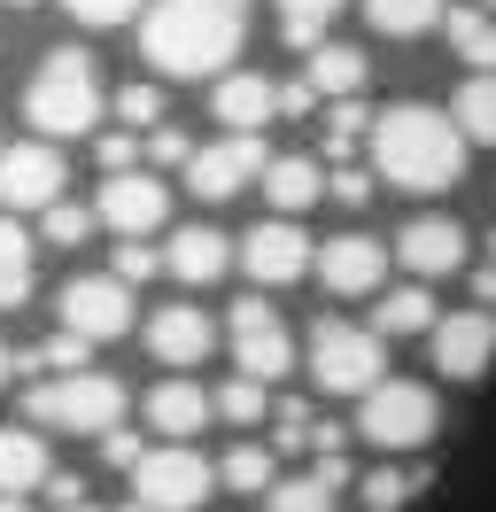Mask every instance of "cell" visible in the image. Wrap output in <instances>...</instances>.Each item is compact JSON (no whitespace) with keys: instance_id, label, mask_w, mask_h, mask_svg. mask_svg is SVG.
Wrapping results in <instances>:
<instances>
[{"instance_id":"obj_1","label":"cell","mask_w":496,"mask_h":512,"mask_svg":"<svg viewBox=\"0 0 496 512\" xmlns=\"http://www.w3.org/2000/svg\"><path fill=\"white\" fill-rule=\"evenodd\" d=\"M248 0H148L140 8V55L163 78H210L241 55Z\"/></svg>"},{"instance_id":"obj_2","label":"cell","mask_w":496,"mask_h":512,"mask_svg":"<svg viewBox=\"0 0 496 512\" xmlns=\"http://www.w3.org/2000/svg\"><path fill=\"white\" fill-rule=\"evenodd\" d=\"M372 179H388L403 194H450L465 171V132L450 125V109L427 101H396L372 117Z\"/></svg>"},{"instance_id":"obj_3","label":"cell","mask_w":496,"mask_h":512,"mask_svg":"<svg viewBox=\"0 0 496 512\" xmlns=\"http://www.w3.org/2000/svg\"><path fill=\"white\" fill-rule=\"evenodd\" d=\"M24 117H31L39 140H78V132H93V117H101V78H93V63L78 47H55L47 63L31 70Z\"/></svg>"},{"instance_id":"obj_4","label":"cell","mask_w":496,"mask_h":512,"mask_svg":"<svg viewBox=\"0 0 496 512\" xmlns=\"http://www.w3.org/2000/svg\"><path fill=\"white\" fill-rule=\"evenodd\" d=\"M24 419H31V427H55V435H101V427H117V419H124V381L93 373V365H78V373H47V381L24 388Z\"/></svg>"},{"instance_id":"obj_5","label":"cell","mask_w":496,"mask_h":512,"mask_svg":"<svg viewBox=\"0 0 496 512\" xmlns=\"http://www.w3.org/2000/svg\"><path fill=\"white\" fill-rule=\"evenodd\" d=\"M434 427H442V404H434L427 381H380L357 396V435H365L372 450H388V458H403V450H427Z\"/></svg>"},{"instance_id":"obj_6","label":"cell","mask_w":496,"mask_h":512,"mask_svg":"<svg viewBox=\"0 0 496 512\" xmlns=\"http://www.w3.org/2000/svg\"><path fill=\"white\" fill-rule=\"evenodd\" d=\"M380 373H388V342L372 326L318 319V334H310V381L326 388V396H365Z\"/></svg>"},{"instance_id":"obj_7","label":"cell","mask_w":496,"mask_h":512,"mask_svg":"<svg viewBox=\"0 0 496 512\" xmlns=\"http://www.w3.org/2000/svg\"><path fill=\"white\" fill-rule=\"evenodd\" d=\"M210 481H217V466L202 458V450L155 443V450H140V466H132V497H140L148 512H202Z\"/></svg>"},{"instance_id":"obj_8","label":"cell","mask_w":496,"mask_h":512,"mask_svg":"<svg viewBox=\"0 0 496 512\" xmlns=\"http://www.w3.org/2000/svg\"><path fill=\"white\" fill-rule=\"evenodd\" d=\"M264 163H272L264 156V132H225V140L186 156V194L194 202H233V194H248L264 179Z\"/></svg>"},{"instance_id":"obj_9","label":"cell","mask_w":496,"mask_h":512,"mask_svg":"<svg viewBox=\"0 0 496 512\" xmlns=\"http://www.w3.org/2000/svg\"><path fill=\"white\" fill-rule=\"evenodd\" d=\"M70 187V163L55 140H16L0 148V210H47Z\"/></svg>"},{"instance_id":"obj_10","label":"cell","mask_w":496,"mask_h":512,"mask_svg":"<svg viewBox=\"0 0 496 512\" xmlns=\"http://www.w3.org/2000/svg\"><path fill=\"white\" fill-rule=\"evenodd\" d=\"M310 256H318V249H310V233L295 218H264L241 249H233V264H241L256 288H295V280L310 272Z\"/></svg>"},{"instance_id":"obj_11","label":"cell","mask_w":496,"mask_h":512,"mask_svg":"<svg viewBox=\"0 0 496 512\" xmlns=\"http://www.w3.org/2000/svg\"><path fill=\"white\" fill-rule=\"evenodd\" d=\"M132 288H124L117 272H86V280H70L62 288V326L70 334H86V342H117V334H132Z\"/></svg>"},{"instance_id":"obj_12","label":"cell","mask_w":496,"mask_h":512,"mask_svg":"<svg viewBox=\"0 0 496 512\" xmlns=\"http://www.w3.org/2000/svg\"><path fill=\"white\" fill-rule=\"evenodd\" d=\"M434 373L442 381H481L496 365V311H481V303H465L458 319H434Z\"/></svg>"},{"instance_id":"obj_13","label":"cell","mask_w":496,"mask_h":512,"mask_svg":"<svg viewBox=\"0 0 496 512\" xmlns=\"http://www.w3.org/2000/svg\"><path fill=\"white\" fill-rule=\"evenodd\" d=\"M163 210H171V194H163L155 171H109L101 202H93V218L109 225V233H124V241H148L155 225H163Z\"/></svg>"},{"instance_id":"obj_14","label":"cell","mask_w":496,"mask_h":512,"mask_svg":"<svg viewBox=\"0 0 496 512\" xmlns=\"http://www.w3.org/2000/svg\"><path fill=\"white\" fill-rule=\"evenodd\" d=\"M225 319H233V357H241L248 381H279V373L295 365V342H287V326L272 319V303H264V295L233 303Z\"/></svg>"},{"instance_id":"obj_15","label":"cell","mask_w":496,"mask_h":512,"mask_svg":"<svg viewBox=\"0 0 496 512\" xmlns=\"http://www.w3.org/2000/svg\"><path fill=\"white\" fill-rule=\"evenodd\" d=\"M465 256H473V241L458 218H403L396 233V264L411 280H450V272H465Z\"/></svg>"},{"instance_id":"obj_16","label":"cell","mask_w":496,"mask_h":512,"mask_svg":"<svg viewBox=\"0 0 496 512\" xmlns=\"http://www.w3.org/2000/svg\"><path fill=\"white\" fill-rule=\"evenodd\" d=\"M388 264H396V256L380 249L372 233H334L326 249L310 256V272H318V280H326L334 295H380V280H388Z\"/></svg>"},{"instance_id":"obj_17","label":"cell","mask_w":496,"mask_h":512,"mask_svg":"<svg viewBox=\"0 0 496 512\" xmlns=\"http://www.w3.org/2000/svg\"><path fill=\"white\" fill-rule=\"evenodd\" d=\"M217 350V319L194 311V303H163L148 319V357L155 365H202Z\"/></svg>"},{"instance_id":"obj_18","label":"cell","mask_w":496,"mask_h":512,"mask_svg":"<svg viewBox=\"0 0 496 512\" xmlns=\"http://www.w3.org/2000/svg\"><path fill=\"white\" fill-rule=\"evenodd\" d=\"M225 264H233V241H225L217 225H186V233H171V249H163V272L186 280V288L225 280Z\"/></svg>"},{"instance_id":"obj_19","label":"cell","mask_w":496,"mask_h":512,"mask_svg":"<svg viewBox=\"0 0 496 512\" xmlns=\"http://www.w3.org/2000/svg\"><path fill=\"white\" fill-rule=\"evenodd\" d=\"M140 412H148V427L163 435V443H194V435L210 427V396H202L194 381H155Z\"/></svg>"},{"instance_id":"obj_20","label":"cell","mask_w":496,"mask_h":512,"mask_svg":"<svg viewBox=\"0 0 496 512\" xmlns=\"http://www.w3.org/2000/svg\"><path fill=\"white\" fill-rule=\"evenodd\" d=\"M256 187H264V202H272V218H303L310 202H326V171H318L310 156H272Z\"/></svg>"},{"instance_id":"obj_21","label":"cell","mask_w":496,"mask_h":512,"mask_svg":"<svg viewBox=\"0 0 496 512\" xmlns=\"http://www.w3.org/2000/svg\"><path fill=\"white\" fill-rule=\"evenodd\" d=\"M55 474V450L39 443V427H0V497H24V489H39V481Z\"/></svg>"},{"instance_id":"obj_22","label":"cell","mask_w":496,"mask_h":512,"mask_svg":"<svg viewBox=\"0 0 496 512\" xmlns=\"http://www.w3.org/2000/svg\"><path fill=\"white\" fill-rule=\"evenodd\" d=\"M210 117L225 132H264L272 125V78H256V70H233L225 86L210 94Z\"/></svg>"},{"instance_id":"obj_23","label":"cell","mask_w":496,"mask_h":512,"mask_svg":"<svg viewBox=\"0 0 496 512\" xmlns=\"http://www.w3.org/2000/svg\"><path fill=\"white\" fill-rule=\"evenodd\" d=\"M365 78H372L365 47H341V39H318V47H310V94H318V101L365 94Z\"/></svg>"},{"instance_id":"obj_24","label":"cell","mask_w":496,"mask_h":512,"mask_svg":"<svg viewBox=\"0 0 496 512\" xmlns=\"http://www.w3.org/2000/svg\"><path fill=\"white\" fill-rule=\"evenodd\" d=\"M434 319H442V311H434L427 280H411V288H388V295H380V311H372V334H380V342H403V334H427Z\"/></svg>"},{"instance_id":"obj_25","label":"cell","mask_w":496,"mask_h":512,"mask_svg":"<svg viewBox=\"0 0 496 512\" xmlns=\"http://www.w3.org/2000/svg\"><path fill=\"white\" fill-rule=\"evenodd\" d=\"M442 24H450V47H458L465 70H496V16L489 8H442Z\"/></svg>"},{"instance_id":"obj_26","label":"cell","mask_w":496,"mask_h":512,"mask_svg":"<svg viewBox=\"0 0 496 512\" xmlns=\"http://www.w3.org/2000/svg\"><path fill=\"white\" fill-rule=\"evenodd\" d=\"M450 125H458L465 140L496 148V70H473V78L458 86V101H450Z\"/></svg>"},{"instance_id":"obj_27","label":"cell","mask_w":496,"mask_h":512,"mask_svg":"<svg viewBox=\"0 0 496 512\" xmlns=\"http://www.w3.org/2000/svg\"><path fill=\"white\" fill-rule=\"evenodd\" d=\"M31 280H39V264H31V241L24 225L0 210V311H16V303H31Z\"/></svg>"},{"instance_id":"obj_28","label":"cell","mask_w":496,"mask_h":512,"mask_svg":"<svg viewBox=\"0 0 496 512\" xmlns=\"http://www.w3.org/2000/svg\"><path fill=\"white\" fill-rule=\"evenodd\" d=\"M365 24L388 39H419L442 24V0H365Z\"/></svg>"},{"instance_id":"obj_29","label":"cell","mask_w":496,"mask_h":512,"mask_svg":"<svg viewBox=\"0 0 496 512\" xmlns=\"http://www.w3.org/2000/svg\"><path fill=\"white\" fill-rule=\"evenodd\" d=\"M334 8H341V0H279V39L310 55V47L326 39V24H334Z\"/></svg>"},{"instance_id":"obj_30","label":"cell","mask_w":496,"mask_h":512,"mask_svg":"<svg viewBox=\"0 0 496 512\" xmlns=\"http://www.w3.org/2000/svg\"><path fill=\"white\" fill-rule=\"evenodd\" d=\"M334 481L326 474H295V481H272L264 489V512H334Z\"/></svg>"},{"instance_id":"obj_31","label":"cell","mask_w":496,"mask_h":512,"mask_svg":"<svg viewBox=\"0 0 496 512\" xmlns=\"http://www.w3.org/2000/svg\"><path fill=\"white\" fill-rule=\"evenodd\" d=\"M419 489H427L419 466H380V474H365V512H403Z\"/></svg>"},{"instance_id":"obj_32","label":"cell","mask_w":496,"mask_h":512,"mask_svg":"<svg viewBox=\"0 0 496 512\" xmlns=\"http://www.w3.org/2000/svg\"><path fill=\"white\" fill-rule=\"evenodd\" d=\"M217 481H225V489H241V497H264V489H272V450H264V443H241V450H225Z\"/></svg>"},{"instance_id":"obj_33","label":"cell","mask_w":496,"mask_h":512,"mask_svg":"<svg viewBox=\"0 0 496 512\" xmlns=\"http://www.w3.org/2000/svg\"><path fill=\"white\" fill-rule=\"evenodd\" d=\"M210 412L225 419V427H256V419L272 412V396H264V381H248V373H241V381H225L210 396Z\"/></svg>"},{"instance_id":"obj_34","label":"cell","mask_w":496,"mask_h":512,"mask_svg":"<svg viewBox=\"0 0 496 512\" xmlns=\"http://www.w3.org/2000/svg\"><path fill=\"white\" fill-rule=\"evenodd\" d=\"M372 117H380V109H365V94L334 101V109H326V156H349V148L372 132Z\"/></svg>"},{"instance_id":"obj_35","label":"cell","mask_w":496,"mask_h":512,"mask_svg":"<svg viewBox=\"0 0 496 512\" xmlns=\"http://www.w3.org/2000/svg\"><path fill=\"white\" fill-rule=\"evenodd\" d=\"M86 350H93L86 334H70V326H62L55 342H39V350L24 357V373H31V381H47V373H78V365H86Z\"/></svg>"},{"instance_id":"obj_36","label":"cell","mask_w":496,"mask_h":512,"mask_svg":"<svg viewBox=\"0 0 496 512\" xmlns=\"http://www.w3.org/2000/svg\"><path fill=\"white\" fill-rule=\"evenodd\" d=\"M39 233H47L55 249H78V241L93 233V210H86V202H70V194H55V202L39 210Z\"/></svg>"},{"instance_id":"obj_37","label":"cell","mask_w":496,"mask_h":512,"mask_svg":"<svg viewBox=\"0 0 496 512\" xmlns=\"http://www.w3.org/2000/svg\"><path fill=\"white\" fill-rule=\"evenodd\" d=\"M62 8H70V16L86 24V32H117V24H132V16L148 8V0H62Z\"/></svg>"},{"instance_id":"obj_38","label":"cell","mask_w":496,"mask_h":512,"mask_svg":"<svg viewBox=\"0 0 496 512\" xmlns=\"http://www.w3.org/2000/svg\"><path fill=\"white\" fill-rule=\"evenodd\" d=\"M140 156H148L155 171H186V156H194V140H186L179 125H155L148 140H140Z\"/></svg>"},{"instance_id":"obj_39","label":"cell","mask_w":496,"mask_h":512,"mask_svg":"<svg viewBox=\"0 0 496 512\" xmlns=\"http://www.w3.org/2000/svg\"><path fill=\"white\" fill-rule=\"evenodd\" d=\"M117 117L132 132H155V125H163V94H155V86H124V94H117Z\"/></svg>"},{"instance_id":"obj_40","label":"cell","mask_w":496,"mask_h":512,"mask_svg":"<svg viewBox=\"0 0 496 512\" xmlns=\"http://www.w3.org/2000/svg\"><path fill=\"white\" fill-rule=\"evenodd\" d=\"M140 450H148V443H140V435L124 427V419H117V427H101V466H117V474H132V466H140Z\"/></svg>"},{"instance_id":"obj_41","label":"cell","mask_w":496,"mask_h":512,"mask_svg":"<svg viewBox=\"0 0 496 512\" xmlns=\"http://www.w3.org/2000/svg\"><path fill=\"white\" fill-rule=\"evenodd\" d=\"M155 272H163V256H155L148 241H124L117 249V280L124 288H140V280H155Z\"/></svg>"},{"instance_id":"obj_42","label":"cell","mask_w":496,"mask_h":512,"mask_svg":"<svg viewBox=\"0 0 496 512\" xmlns=\"http://www.w3.org/2000/svg\"><path fill=\"white\" fill-rule=\"evenodd\" d=\"M326 202H341V210H365V202H372V171H334V179H326Z\"/></svg>"},{"instance_id":"obj_43","label":"cell","mask_w":496,"mask_h":512,"mask_svg":"<svg viewBox=\"0 0 496 512\" xmlns=\"http://www.w3.org/2000/svg\"><path fill=\"white\" fill-rule=\"evenodd\" d=\"M101 171H140V132H101Z\"/></svg>"},{"instance_id":"obj_44","label":"cell","mask_w":496,"mask_h":512,"mask_svg":"<svg viewBox=\"0 0 496 512\" xmlns=\"http://www.w3.org/2000/svg\"><path fill=\"white\" fill-rule=\"evenodd\" d=\"M310 109H318L310 78H287V86H272V117H310Z\"/></svg>"},{"instance_id":"obj_45","label":"cell","mask_w":496,"mask_h":512,"mask_svg":"<svg viewBox=\"0 0 496 512\" xmlns=\"http://www.w3.org/2000/svg\"><path fill=\"white\" fill-rule=\"evenodd\" d=\"M310 427H318V419H310V404H279V443H287V450H303Z\"/></svg>"},{"instance_id":"obj_46","label":"cell","mask_w":496,"mask_h":512,"mask_svg":"<svg viewBox=\"0 0 496 512\" xmlns=\"http://www.w3.org/2000/svg\"><path fill=\"white\" fill-rule=\"evenodd\" d=\"M473 303H481V311H496V264H481V272H473Z\"/></svg>"},{"instance_id":"obj_47","label":"cell","mask_w":496,"mask_h":512,"mask_svg":"<svg viewBox=\"0 0 496 512\" xmlns=\"http://www.w3.org/2000/svg\"><path fill=\"white\" fill-rule=\"evenodd\" d=\"M8 373H16V350H8V342H0V381H8Z\"/></svg>"},{"instance_id":"obj_48","label":"cell","mask_w":496,"mask_h":512,"mask_svg":"<svg viewBox=\"0 0 496 512\" xmlns=\"http://www.w3.org/2000/svg\"><path fill=\"white\" fill-rule=\"evenodd\" d=\"M0 512H31V505H24V497H0Z\"/></svg>"},{"instance_id":"obj_49","label":"cell","mask_w":496,"mask_h":512,"mask_svg":"<svg viewBox=\"0 0 496 512\" xmlns=\"http://www.w3.org/2000/svg\"><path fill=\"white\" fill-rule=\"evenodd\" d=\"M0 8H39V0H0Z\"/></svg>"},{"instance_id":"obj_50","label":"cell","mask_w":496,"mask_h":512,"mask_svg":"<svg viewBox=\"0 0 496 512\" xmlns=\"http://www.w3.org/2000/svg\"><path fill=\"white\" fill-rule=\"evenodd\" d=\"M62 512H101V505H62Z\"/></svg>"},{"instance_id":"obj_51","label":"cell","mask_w":496,"mask_h":512,"mask_svg":"<svg viewBox=\"0 0 496 512\" xmlns=\"http://www.w3.org/2000/svg\"><path fill=\"white\" fill-rule=\"evenodd\" d=\"M473 8H489V16H496V0H473Z\"/></svg>"},{"instance_id":"obj_52","label":"cell","mask_w":496,"mask_h":512,"mask_svg":"<svg viewBox=\"0 0 496 512\" xmlns=\"http://www.w3.org/2000/svg\"><path fill=\"white\" fill-rule=\"evenodd\" d=\"M124 512H148V505H140V497H132V505H124Z\"/></svg>"},{"instance_id":"obj_53","label":"cell","mask_w":496,"mask_h":512,"mask_svg":"<svg viewBox=\"0 0 496 512\" xmlns=\"http://www.w3.org/2000/svg\"><path fill=\"white\" fill-rule=\"evenodd\" d=\"M489 264H496V233H489Z\"/></svg>"}]
</instances>
